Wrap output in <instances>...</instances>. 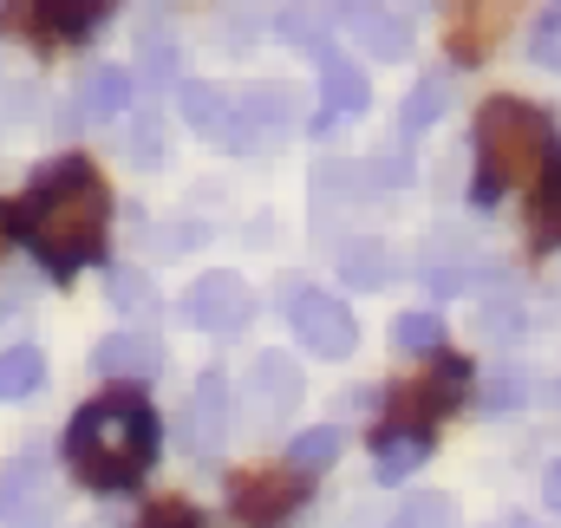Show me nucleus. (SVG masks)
<instances>
[{
  "mask_svg": "<svg viewBox=\"0 0 561 528\" xmlns=\"http://www.w3.org/2000/svg\"><path fill=\"white\" fill-rule=\"evenodd\" d=\"M105 222H112V196L99 183V170L85 157H59L33 176L26 203L13 209V236H26L33 262L46 274H72V267L105 255Z\"/></svg>",
  "mask_w": 561,
  "mask_h": 528,
  "instance_id": "nucleus-1",
  "label": "nucleus"
},
{
  "mask_svg": "<svg viewBox=\"0 0 561 528\" xmlns=\"http://www.w3.org/2000/svg\"><path fill=\"white\" fill-rule=\"evenodd\" d=\"M66 463L85 490H131L157 463V411L138 398H92L66 431Z\"/></svg>",
  "mask_w": 561,
  "mask_h": 528,
  "instance_id": "nucleus-2",
  "label": "nucleus"
},
{
  "mask_svg": "<svg viewBox=\"0 0 561 528\" xmlns=\"http://www.w3.org/2000/svg\"><path fill=\"white\" fill-rule=\"evenodd\" d=\"M549 157H556V131H549V118L536 105L490 99L477 112V190L470 196L490 209L510 183H542Z\"/></svg>",
  "mask_w": 561,
  "mask_h": 528,
  "instance_id": "nucleus-3",
  "label": "nucleus"
},
{
  "mask_svg": "<svg viewBox=\"0 0 561 528\" xmlns=\"http://www.w3.org/2000/svg\"><path fill=\"white\" fill-rule=\"evenodd\" d=\"M176 105H183L190 131L209 137L216 150H255V144H262V131H255V125H249V112H242V99H236V92H222V85L190 79V85H176Z\"/></svg>",
  "mask_w": 561,
  "mask_h": 528,
  "instance_id": "nucleus-4",
  "label": "nucleus"
},
{
  "mask_svg": "<svg viewBox=\"0 0 561 528\" xmlns=\"http://www.w3.org/2000/svg\"><path fill=\"white\" fill-rule=\"evenodd\" d=\"M287 320H294L300 346H307V353H320V359H346V353L359 346L353 313H346L333 294H320V287H294V294H287Z\"/></svg>",
  "mask_w": 561,
  "mask_h": 528,
  "instance_id": "nucleus-5",
  "label": "nucleus"
},
{
  "mask_svg": "<svg viewBox=\"0 0 561 528\" xmlns=\"http://www.w3.org/2000/svg\"><path fill=\"white\" fill-rule=\"evenodd\" d=\"M249 313H255V294H249L242 274H203V280L183 294V320H190L196 333H242Z\"/></svg>",
  "mask_w": 561,
  "mask_h": 528,
  "instance_id": "nucleus-6",
  "label": "nucleus"
},
{
  "mask_svg": "<svg viewBox=\"0 0 561 528\" xmlns=\"http://www.w3.org/2000/svg\"><path fill=\"white\" fill-rule=\"evenodd\" d=\"M327 20L346 26V33L359 39V53H373V59H405V53H412L405 13H386V7H373V0H346V7H333Z\"/></svg>",
  "mask_w": 561,
  "mask_h": 528,
  "instance_id": "nucleus-7",
  "label": "nucleus"
},
{
  "mask_svg": "<svg viewBox=\"0 0 561 528\" xmlns=\"http://www.w3.org/2000/svg\"><path fill=\"white\" fill-rule=\"evenodd\" d=\"M92 366H99L105 379H118V386H150V379L163 372V346H157L150 333H138V326H125V333L99 340Z\"/></svg>",
  "mask_w": 561,
  "mask_h": 528,
  "instance_id": "nucleus-8",
  "label": "nucleus"
},
{
  "mask_svg": "<svg viewBox=\"0 0 561 528\" xmlns=\"http://www.w3.org/2000/svg\"><path fill=\"white\" fill-rule=\"evenodd\" d=\"M463 386H470V366L463 359H450V353H431V372H424L419 386H412V398H405V417L399 424H431V417H444L457 398H463Z\"/></svg>",
  "mask_w": 561,
  "mask_h": 528,
  "instance_id": "nucleus-9",
  "label": "nucleus"
},
{
  "mask_svg": "<svg viewBox=\"0 0 561 528\" xmlns=\"http://www.w3.org/2000/svg\"><path fill=\"white\" fill-rule=\"evenodd\" d=\"M236 431V404H229V372H203L196 404H190V450H222V437Z\"/></svg>",
  "mask_w": 561,
  "mask_h": 528,
  "instance_id": "nucleus-10",
  "label": "nucleus"
},
{
  "mask_svg": "<svg viewBox=\"0 0 561 528\" xmlns=\"http://www.w3.org/2000/svg\"><path fill=\"white\" fill-rule=\"evenodd\" d=\"M0 523L7 528H46L53 523V483L26 463H13L7 477H0Z\"/></svg>",
  "mask_w": 561,
  "mask_h": 528,
  "instance_id": "nucleus-11",
  "label": "nucleus"
},
{
  "mask_svg": "<svg viewBox=\"0 0 561 528\" xmlns=\"http://www.w3.org/2000/svg\"><path fill=\"white\" fill-rule=\"evenodd\" d=\"M424 457H431V431H419V424H379L373 431V463H379L386 483L412 477Z\"/></svg>",
  "mask_w": 561,
  "mask_h": 528,
  "instance_id": "nucleus-12",
  "label": "nucleus"
},
{
  "mask_svg": "<svg viewBox=\"0 0 561 528\" xmlns=\"http://www.w3.org/2000/svg\"><path fill=\"white\" fill-rule=\"evenodd\" d=\"M320 59V99H327V112L333 118H353V112H366L373 105V85H366V72L353 66V59H340L333 46L327 53H313Z\"/></svg>",
  "mask_w": 561,
  "mask_h": 528,
  "instance_id": "nucleus-13",
  "label": "nucleus"
},
{
  "mask_svg": "<svg viewBox=\"0 0 561 528\" xmlns=\"http://www.w3.org/2000/svg\"><path fill=\"white\" fill-rule=\"evenodd\" d=\"M399 249L392 242H346L340 249V274H346V287H386V280H399Z\"/></svg>",
  "mask_w": 561,
  "mask_h": 528,
  "instance_id": "nucleus-14",
  "label": "nucleus"
},
{
  "mask_svg": "<svg viewBox=\"0 0 561 528\" xmlns=\"http://www.w3.org/2000/svg\"><path fill=\"white\" fill-rule=\"evenodd\" d=\"M255 398H262L268 417L294 411V404H300V366L280 359V353H262V359H255Z\"/></svg>",
  "mask_w": 561,
  "mask_h": 528,
  "instance_id": "nucleus-15",
  "label": "nucleus"
},
{
  "mask_svg": "<svg viewBox=\"0 0 561 528\" xmlns=\"http://www.w3.org/2000/svg\"><path fill=\"white\" fill-rule=\"evenodd\" d=\"M236 99H242V112H249L255 131H262V125H268V131H287V125L300 118V99H294L287 85H249V92H236Z\"/></svg>",
  "mask_w": 561,
  "mask_h": 528,
  "instance_id": "nucleus-16",
  "label": "nucleus"
},
{
  "mask_svg": "<svg viewBox=\"0 0 561 528\" xmlns=\"http://www.w3.org/2000/svg\"><path fill=\"white\" fill-rule=\"evenodd\" d=\"M275 33L287 39V46H300V53H327V46H333V39H327V33H333V20H327L320 7H280Z\"/></svg>",
  "mask_w": 561,
  "mask_h": 528,
  "instance_id": "nucleus-17",
  "label": "nucleus"
},
{
  "mask_svg": "<svg viewBox=\"0 0 561 528\" xmlns=\"http://www.w3.org/2000/svg\"><path fill=\"white\" fill-rule=\"evenodd\" d=\"M39 386H46V359L33 346H7L0 353V404L7 398H33Z\"/></svg>",
  "mask_w": 561,
  "mask_h": 528,
  "instance_id": "nucleus-18",
  "label": "nucleus"
},
{
  "mask_svg": "<svg viewBox=\"0 0 561 528\" xmlns=\"http://www.w3.org/2000/svg\"><path fill=\"white\" fill-rule=\"evenodd\" d=\"M92 118H118L125 105H131V72L125 66H99L92 79H85V99H79Z\"/></svg>",
  "mask_w": 561,
  "mask_h": 528,
  "instance_id": "nucleus-19",
  "label": "nucleus"
},
{
  "mask_svg": "<svg viewBox=\"0 0 561 528\" xmlns=\"http://www.w3.org/2000/svg\"><path fill=\"white\" fill-rule=\"evenodd\" d=\"M39 26L53 33V39H85L92 26H99V13H105V0H39Z\"/></svg>",
  "mask_w": 561,
  "mask_h": 528,
  "instance_id": "nucleus-20",
  "label": "nucleus"
},
{
  "mask_svg": "<svg viewBox=\"0 0 561 528\" xmlns=\"http://www.w3.org/2000/svg\"><path fill=\"white\" fill-rule=\"evenodd\" d=\"M529 242L536 249H561V176H542V190L529 203Z\"/></svg>",
  "mask_w": 561,
  "mask_h": 528,
  "instance_id": "nucleus-21",
  "label": "nucleus"
},
{
  "mask_svg": "<svg viewBox=\"0 0 561 528\" xmlns=\"http://www.w3.org/2000/svg\"><path fill=\"white\" fill-rule=\"evenodd\" d=\"M333 457H340V431H333V424H320V431H300V437L287 444V463H294V470H327Z\"/></svg>",
  "mask_w": 561,
  "mask_h": 528,
  "instance_id": "nucleus-22",
  "label": "nucleus"
},
{
  "mask_svg": "<svg viewBox=\"0 0 561 528\" xmlns=\"http://www.w3.org/2000/svg\"><path fill=\"white\" fill-rule=\"evenodd\" d=\"M529 59L549 66V72H561V0L536 13V26H529Z\"/></svg>",
  "mask_w": 561,
  "mask_h": 528,
  "instance_id": "nucleus-23",
  "label": "nucleus"
},
{
  "mask_svg": "<svg viewBox=\"0 0 561 528\" xmlns=\"http://www.w3.org/2000/svg\"><path fill=\"white\" fill-rule=\"evenodd\" d=\"M392 528H457V503L450 496H412Z\"/></svg>",
  "mask_w": 561,
  "mask_h": 528,
  "instance_id": "nucleus-24",
  "label": "nucleus"
},
{
  "mask_svg": "<svg viewBox=\"0 0 561 528\" xmlns=\"http://www.w3.org/2000/svg\"><path fill=\"white\" fill-rule=\"evenodd\" d=\"M392 340H399L405 353H444V320H437V313H405Z\"/></svg>",
  "mask_w": 561,
  "mask_h": 528,
  "instance_id": "nucleus-25",
  "label": "nucleus"
},
{
  "mask_svg": "<svg viewBox=\"0 0 561 528\" xmlns=\"http://www.w3.org/2000/svg\"><path fill=\"white\" fill-rule=\"evenodd\" d=\"M444 99H450V92H444V79H424L419 92H412V99H405V137L431 131V118H437V112H444Z\"/></svg>",
  "mask_w": 561,
  "mask_h": 528,
  "instance_id": "nucleus-26",
  "label": "nucleus"
},
{
  "mask_svg": "<svg viewBox=\"0 0 561 528\" xmlns=\"http://www.w3.org/2000/svg\"><path fill=\"white\" fill-rule=\"evenodd\" d=\"M483 398H490V411L523 404V398H529V372H523V366H496V372H490V386H483Z\"/></svg>",
  "mask_w": 561,
  "mask_h": 528,
  "instance_id": "nucleus-27",
  "label": "nucleus"
},
{
  "mask_svg": "<svg viewBox=\"0 0 561 528\" xmlns=\"http://www.w3.org/2000/svg\"><path fill=\"white\" fill-rule=\"evenodd\" d=\"M483 333H490V340H503V346H510V340H523V307H516V300L483 307Z\"/></svg>",
  "mask_w": 561,
  "mask_h": 528,
  "instance_id": "nucleus-28",
  "label": "nucleus"
},
{
  "mask_svg": "<svg viewBox=\"0 0 561 528\" xmlns=\"http://www.w3.org/2000/svg\"><path fill=\"white\" fill-rule=\"evenodd\" d=\"M112 300L131 307V313H150V287H144V274H112Z\"/></svg>",
  "mask_w": 561,
  "mask_h": 528,
  "instance_id": "nucleus-29",
  "label": "nucleus"
},
{
  "mask_svg": "<svg viewBox=\"0 0 561 528\" xmlns=\"http://www.w3.org/2000/svg\"><path fill=\"white\" fill-rule=\"evenodd\" d=\"M138 528H203V523H196V509H183V503H157Z\"/></svg>",
  "mask_w": 561,
  "mask_h": 528,
  "instance_id": "nucleus-30",
  "label": "nucleus"
},
{
  "mask_svg": "<svg viewBox=\"0 0 561 528\" xmlns=\"http://www.w3.org/2000/svg\"><path fill=\"white\" fill-rule=\"evenodd\" d=\"M424 280H431V294H437V300H444V294H463V287H470V280H463V267H431Z\"/></svg>",
  "mask_w": 561,
  "mask_h": 528,
  "instance_id": "nucleus-31",
  "label": "nucleus"
},
{
  "mask_svg": "<svg viewBox=\"0 0 561 528\" xmlns=\"http://www.w3.org/2000/svg\"><path fill=\"white\" fill-rule=\"evenodd\" d=\"M542 503H549V509L561 516V457L549 463V470H542Z\"/></svg>",
  "mask_w": 561,
  "mask_h": 528,
  "instance_id": "nucleus-32",
  "label": "nucleus"
},
{
  "mask_svg": "<svg viewBox=\"0 0 561 528\" xmlns=\"http://www.w3.org/2000/svg\"><path fill=\"white\" fill-rule=\"evenodd\" d=\"M138 157L157 163V125H150V118H138Z\"/></svg>",
  "mask_w": 561,
  "mask_h": 528,
  "instance_id": "nucleus-33",
  "label": "nucleus"
},
{
  "mask_svg": "<svg viewBox=\"0 0 561 528\" xmlns=\"http://www.w3.org/2000/svg\"><path fill=\"white\" fill-rule=\"evenodd\" d=\"M20 307H26V287H0V320L20 313Z\"/></svg>",
  "mask_w": 561,
  "mask_h": 528,
  "instance_id": "nucleus-34",
  "label": "nucleus"
},
{
  "mask_svg": "<svg viewBox=\"0 0 561 528\" xmlns=\"http://www.w3.org/2000/svg\"><path fill=\"white\" fill-rule=\"evenodd\" d=\"M7 242H13V209L0 203V249H7Z\"/></svg>",
  "mask_w": 561,
  "mask_h": 528,
  "instance_id": "nucleus-35",
  "label": "nucleus"
},
{
  "mask_svg": "<svg viewBox=\"0 0 561 528\" xmlns=\"http://www.w3.org/2000/svg\"><path fill=\"white\" fill-rule=\"evenodd\" d=\"M516 528H529V523H516Z\"/></svg>",
  "mask_w": 561,
  "mask_h": 528,
  "instance_id": "nucleus-36",
  "label": "nucleus"
}]
</instances>
